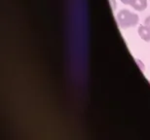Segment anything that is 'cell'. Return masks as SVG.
Returning a JSON list of instances; mask_svg holds the SVG:
<instances>
[{"label": "cell", "mask_w": 150, "mask_h": 140, "mask_svg": "<svg viewBox=\"0 0 150 140\" xmlns=\"http://www.w3.org/2000/svg\"><path fill=\"white\" fill-rule=\"evenodd\" d=\"M109 2L111 3V6H112V10L114 11L116 9V1L115 0H109Z\"/></svg>", "instance_id": "cell-7"}, {"label": "cell", "mask_w": 150, "mask_h": 140, "mask_svg": "<svg viewBox=\"0 0 150 140\" xmlns=\"http://www.w3.org/2000/svg\"><path fill=\"white\" fill-rule=\"evenodd\" d=\"M134 1V0H121V2L123 3V4L125 5H132V3H133Z\"/></svg>", "instance_id": "cell-5"}, {"label": "cell", "mask_w": 150, "mask_h": 140, "mask_svg": "<svg viewBox=\"0 0 150 140\" xmlns=\"http://www.w3.org/2000/svg\"><path fill=\"white\" fill-rule=\"evenodd\" d=\"M137 32H139V35L143 41L150 42V28L148 26H146L145 25H140L139 29H137Z\"/></svg>", "instance_id": "cell-2"}, {"label": "cell", "mask_w": 150, "mask_h": 140, "mask_svg": "<svg viewBox=\"0 0 150 140\" xmlns=\"http://www.w3.org/2000/svg\"><path fill=\"white\" fill-rule=\"evenodd\" d=\"M137 64H139V68H140V70L142 71H144V65H143V63H142V61H139V59H137Z\"/></svg>", "instance_id": "cell-4"}, {"label": "cell", "mask_w": 150, "mask_h": 140, "mask_svg": "<svg viewBox=\"0 0 150 140\" xmlns=\"http://www.w3.org/2000/svg\"><path fill=\"white\" fill-rule=\"evenodd\" d=\"M144 25H145L146 26H148V27L150 28V16L147 17V18L145 19V20H144Z\"/></svg>", "instance_id": "cell-6"}, {"label": "cell", "mask_w": 150, "mask_h": 140, "mask_svg": "<svg viewBox=\"0 0 150 140\" xmlns=\"http://www.w3.org/2000/svg\"><path fill=\"white\" fill-rule=\"evenodd\" d=\"M131 6L137 11H144L147 7V0H134Z\"/></svg>", "instance_id": "cell-3"}, {"label": "cell", "mask_w": 150, "mask_h": 140, "mask_svg": "<svg viewBox=\"0 0 150 140\" xmlns=\"http://www.w3.org/2000/svg\"><path fill=\"white\" fill-rule=\"evenodd\" d=\"M139 16L129 10H121L117 15V20L122 28H129L136 26L139 23Z\"/></svg>", "instance_id": "cell-1"}]
</instances>
